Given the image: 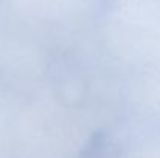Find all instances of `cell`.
I'll return each instance as SVG.
<instances>
[{"mask_svg":"<svg viewBox=\"0 0 160 158\" xmlns=\"http://www.w3.org/2000/svg\"><path fill=\"white\" fill-rule=\"evenodd\" d=\"M104 146H106V135L103 132L95 133L90 138V141H89L86 151L82 152L81 158H101L103 151H104Z\"/></svg>","mask_w":160,"mask_h":158,"instance_id":"cell-1","label":"cell"}]
</instances>
